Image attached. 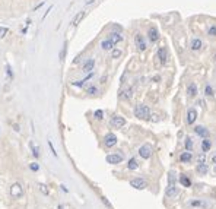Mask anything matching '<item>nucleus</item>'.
I'll return each instance as SVG.
<instances>
[{
  "mask_svg": "<svg viewBox=\"0 0 216 209\" xmlns=\"http://www.w3.org/2000/svg\"><path fill=\"white\" fill-rule=\"evenodd\" d=\"M134 116L140 119V120H149V117H151V110L148 105H145V104H139L134 107Z\"/></svg>",
  "mask_w": 216,
  "mask_h": 209,
  "instance_id": "obj_1",
  "label": "nucleus"
},
{
  "mask_svg": "<svg viewBox=\"0 0 216 209\" xmlns=\"http://www.w3.org/2000/svg\"><path fill=\"white\" fill-rule=\"evenodd\" d=\"M10 196L13 199H20L24 196V189H22V186L19 183H13L10 186Z\"/></svg>",
  "mask_w": 216,
  "mask_h": 209,
  "instance_id": "obj_2",
  "label": "nucleus"
},
{
  "mask_svg": "<svg viewBox=\"0 0 216 209\" xmlns=\"http://www.w3.org/2000/svg\"><path fill=\"white\" fill-rule=\"evenodd\" d=\"M130 186L131 187H134V189H137V190H143L148 187V182L145 180V178H133L130 182Z\"/></svg>",
  "mask_w": 216,
  "mask_h": 209,
  "instance_id": "obj_3",
  "label": "nucleus"
},
{
  "mask_svg": "<svg viewBox=\"0 0 216 209\" xmlns=\"http://www.w3.org/2000/svg\"><path fill=\"white\" fill-rule=\"evenodd\" d=\"M165 195L168 197H175L178 195V189L175 187V180H170L168 182V187L165 190Z\"/></svg>",
  "mask_w": 216,
  "mask_h": 209,
  "instance_id": "obj_4",
  "label": "nucleus"
},
{
  "mask_svg": "<svg viewBox=\"0 0 216 209\" xmlns=\"http://www.w3.org/2000/svg\"><path fill=\"white\" fill-rule=\"evenodd\" d=\"M139 155L142 156V158H145V160H149L152 156V146L151 145H142L140 146V149H139Z\"/></svg>",
  "mask_w": 216,
  "mask_h": 209,
  "instance_id": "obj_5",
  "label": "nucleus"
},
{
  "mask_svg": "<svg viewBox=\"0 0 216 209\" xmlns=\"http://www.w3.org/2000/svg\"><path fill=\"white\" fill-rule=\"evenodd\" d=\"M104 143H105V146H107V148H112V146H115V143H117V136L114 135V133H108V135H105Z\"/></svg>",
  "mask_w": 216,
  "mask_h": 209,
  "instance_id": "obj_6",
  "label": "nucleus"
},
{
  "mask_svg": "<svg viewBox=\"0 0 216 209\" xmlns=\"http://www.w3.org/2000/svg\"><path fill=\"white\" fill-rule=\"evenodd\" d=\"M126 124V120H124V117H121V116H114L111 119V126L112 127H115V129H120V127H123Z\"/></svg>",
  "mask_w": 216,
  "mask_h": 209,
  "instance_id": "obj_7",
  "label": "nucleus"
},
{
  "mask_svg": "<svg viewBox=\"0 0 216 209\" xmlns=\"http://www.w3.org/2000/svg\"><path fill=\"white\" fill-rule=\"evenodd\" d=\"M121 161H123V155H120V154H110V155H107V162L108 164H120Z\"/></svg>",
  "mask_w": 216,
  "mask_h": 209,
  "instance_id": "obj_8",
  "label": "nucleus"
},
{
  "mask_svg": "<svg viewBox=\"0 0 216 209\" xmlns=\"http://www.w3.org/2000/svg\"><path fill=\"white\" fill-rule=\"evenodd\" d=\"M158 59L161 61V64H165L167 63V59H168V56H167V48L165 47H161L158 50Z\"/></svg>",
  "mask_w": 216,
  "mask_h": 209,
  "instance_id": "obj_9",
  "label": "nucleus"
},
{
  "mask_svg": "<svg viewBox=\"0 0 216 209\" xmlns=\"http://www.w3.org/2000/svg\"><path fill=\"white\" fill-rule=\"evenodd\" d=\"M134 41H136V46H137V48L140 50V51H143L145 48H146V44H145L143 37H142L140 34H137L136 37H134Z\"/></svg>",
  "mask_w": 216,
  "mask_h": 209,
  "instance_id": "obj_10",
  "label": "nucleus"
},
{
  "mask_svg": "<svg viewBox=\"0 0 216 209\" xmlns=\"http://www.w3.org/2000/svg\"><path fill=\"white\" fill-rule=\"evenodd\" d=\"M196 119H197V111L193 110V108H190L189 113H187V123H189V124H193V123L196 122Z\"/></svg>",
  "mask_w": 216,
  "mask_h": 209,
  "instance_id": "obj_11",
  "label": "nucleus"
},
{
  "mask_svg": "<svg viewBox=\"0 0 216 209\" xmlns=\"http://www.w3.org/2000/svg\"><path fill=\"white\" fill-rule=\"evenodd\" d=\"M85 15H86V12H85V10H80V12H79V13L76 15L75 18H73V20H72L73 27H78L79 24H80V20H82V19H83V18H85Z\"/></svg>",
  "mask_w": 216,
  "mask_h": 209,
  "instance_id": "obj_12",
  "label": "nucleus"
},
{
  "mask_svg": "<svg viewBox=\"0 0 216 209\" xmlns=\"http://www.w3.org/2000/svg\"><path fill=\"white\" fill-rule=\"evenodd\" d=\"M207 165H206V162H203V164H197V167H196V171L199 173L200 175H206L207 174Z\"/></svg>",
  "mask_w": 216,
  "mask_h": 209,
  "instance_id": "obj_13",
  "label": "nucleus"
},
{
  "mask_svg": "<svg viewBox=\"0 0 216 209\" xmlns=\"http://www.w3.org/2000/svg\"><path fill=\"white\" fill-rule=\"evenodd\" d=\"M158 38H159L158 29L156 28H151V29H149V40H151L152 42H155V41H158Z\"/></svg>",
  "mask_w": 216,
  "mask_h": 209,
  "instance_id": "obj_14",
  "label": "nucleus"
},
{
  "mask_svg": "<svg viewBox=\"0 0 216 209\" xmlns=\"http://www.w3.org/2000/svg\"><path fill=\"white\" fill-rule=\"evenodd\" d=\"M187 94H189V97H196L197 95V85L196 83H190V85L187 86Z\"/></svg>",
  "mask_w": 216,
  "mask_h": 209,
  "instance_id": "obj_15",
  "label": "nucleus"
},
{
  "mask_svg": "<svg viewBox=\"0 0 216 209\" xmlns=\"http://www.w3.org/2000/svg\"><path fill=\"white\" fill-rule=\"evenodd\" d=\"M194 130H196V133L199 136H202V138H207V136H209V132H207V130H206V129L203 127V126H197L196 129H194Z\"/></svg>",
  "mask_w": 216,
  "mask_h": 209,
  "instance_id": "obj_16",
  "label": "nucleus"
},
{
  "mask_svg": "<svg viewBox=\"0 0 216 209\" xmlns=\"http://www.w3.org/2000/svg\"><path fill=\"white\" fill-rule=\"evenodd\" d=\"M93 66H95V61H93V59L86 60L85 64H83V72H91L92 69H93Z\"/></svg>",
  "mask_w": 216,
  "mask_h": 209,
  "instance_id": "obj_17",
  "label": "nucleus"
},
{
  "mask_svg": "<svg viewBox=\"0 0 216 209\" xmlns=\"http://www.w3.org/2000/svg\"><path fill=\"white\" fill-rule=\"evenodd\" d=\"M180 183L183 184L184 187H190V186H191L190 178H189L187 175H184V174H181V175H180Z\"/></svg>",
  "mask_w": 216,
  "mask_h": 209,
  "instance_id": "obj_18",
  "label": "nucleus"
},
{
  "mask_svg": "<svg viewBox=\"0 0 216 209\" xmlns=\"http://www.w3.org/2000/svg\"><path fill=\"white\" fill-rule=\"evenodd\" d=\"M193 160V155H191V152H184L180 155V161L181 162H190Z\"/></svg>",
  "mask_w": 216,
  "mask_h": 209,
  "instance_id": "obj_19",
  "label": "nucleus"
},
{
  "mask_svg": "<svg viewBox=\"0 0 216 209\" xmlns=\"http://www.w3.org/2000/svg\"><path fill=\"white\" fill-rule=\"evenodd\" d=\"M190 206H193V208H206L207 203L203 202V200H191Z\"/></svg>",
  "mask_w": 216,
  "mask_h": 209,
  "instance_id": "obj_20",
  "label": "nucleus"
},
{
  "mask_svg": "<svg viewBox=\"0 0 216 209\" xmlns=\"http://www.w3.org/2000/svg\"><path fill=\"white\" fill-rule=\"evenodd\" d=\"M200 48H202V41L199 40V38H194V40L191 41V50L197 51V50H200Z\"/></svg>",
  "mask_w": 216,
  "mask_h": 209,
  "instance_id": "obj_21",
  "label": "nucleus"
},
{
  "mask_svg": "<svg viewBox=\"0 0 216 209\" xmlns=\"http://www.w3.org/2000/svg\"><path fill=\"white\" fill-rule=\"evenodd\" d=\"M110 41H111L112 44H117V42H120V41H123V37L120 34H117V32H112L111 37H110Z\"/></svg>",
  "mask_w": 216,
  "mask_h": 209,
  "instance_id": "obj_22",
  "label": "nucleus"
},
{
  "mask_svg": "<svg viewBox=\"0 0 216 209\" xmlns=\"http://www.w3.org/2000/svg\"><path fill=\"white\" fill-rule=\"evenodd\" d=\"M101 47L104 48V50H112V47H114V44H112L110 40H105L101 42Z\"/></svg>",
  "mask_w": 216,
  "mask_h": 209,
  "instance_id": "obj_23",
  "label": "nucleus"
},
{
  "mask_svg": "<svg viewBox=\"0 0 216 209\" xmlns=\"http://www.w3.org/2000/svg\"><path fill=\"white\" fill-rule=\"evenodd\" d=\"M127 167H129V170H136L139 167L137 161H136V158H131L130 161H129V164H127Z\"/></svg>",
  "mask_w": 216,
  "mask_h": 209,
  "instance_id": "obj_24",
  "label": "nucleus"
},
{
  "mask_svg": "<svg viewBox=\"0 0 216 209\" xmlns=\"http://www.w3.org/2000/svg\"><path fill=\"white\" fill-rule=\"evenodd\" d=\"M210 146H212V145H210V141H207V139H204V141L202 142V151H203V152H207L210 149Z\"/></svg>",
  "mask_w": 216,
  "mask_h": 209,
  "instance_id": "obj_25",
  "label": "nucleus"
},
{
  "mask_svg": "<svg viewBox=\"0 0 216 209\" xmlns=\"http://www.w3.org/2000/svg\"><path fill=\"white\" fill-rule=\"evenodd\" d=\"M121 98H124V100H130L131 98V89H124L123 92H121Z\"/></svg>",
  "mask_w": 216,
  "mask_h": 209,
  "instance_id": "obj_26",
  "label": "nucleus"
},
{
  "mask_svg": "<svg viewBox=\"0 0 216 209\" xmlns=\"http://www.w3.org/2000/svg\"><path fill=\"white\" fill-rule=\"evenodd\" d=\"M120 56H121V50H117V48H114V50L111 51V57H112V59H118Z\"/></svg>",
  "mask_w": 216,
  "mask_h": 209,
  "instance_id": "obj_27",
  "label": "nucleus"
},
{
  "mask_svg": "<svg viewBox=\"0 0 216 209\" xmlns=\"http://www.w3.org/2000/svg\"><path fill=\"white\" fill-rule=\"evenodd\" d=\"M38 189L41 190V193H42V195H48V189H47L46 184H38Z\"/></svg>",
  "mask_w": 216,
  "mask_h": 209,
  "instance_id": "obj_28",
  "label": "nucleus"
},
{
  "mask_svg": "<svg viewBox=\"0 0 216 209\" xmlns=\"http://www.w3.org/2000/svg\"><path fill=\"white\" fill-rule=\"evenodd\" d=\"M66 51H67V44H64L63 48H61V53H60V59H61V60L66 57Z\"/></svg>",
  "mask_w": 216,
  "mask_h": 209,
  "instance_id": "obj_29",
  "label": "nucleus"
},
{
  "mask_svg": "<svg viewBox=\"0 0 216 209\" xmlns=\"http://www.w3.org/2000/svg\"><path fill=\"white\" fill-rule=\"evenodd\" d=\"M185 148H187V151H191V149H193V142H191V139H185Z\"/></svg>",
  "mask_w": 216,
  "mask_h": 209,
  "instance_id": "obj_30",
  "label": "nucleus"
},
{
  "mask_svg": "<svg viewBox=\"0 0 216 209\" xmlns=\"http://www.w3.org/2000/svg\"><path fill=\"white\" fill-rule=\"evenodd\" d=\"M7 34V28L6 27H0V38H3Z\"/></svg>",
  "mask_w": 216,
  "mask_h": 209,
  "instance_id": "obj_31",
  "label": "nucleus"
},
{
  "mask_svg": "<svg viewBox=\"0 0 216 209\" xmlns=\"http://www.w3.org/2000/svg\"><path fill=\"white\" fill-rule=\"evenodd\" d=\"M197 162H199V164H203V162H206V156H204V154H202V155L197 156Z\"/></svg>",
  "mask_w": 216,
  "mask_h": 209,
  "instance_id": "obj_32",
  "label": "nucleus"
},
{
  "mask_svg": "<svg viewBox=\"0 0 216 209\" xmlns=\"http://www.w3.org/2000/svg\"><path fill=\"white\" fill-rule=\"evenodd\" d=\"M89 95H93V94H97V88L95 86H89L88 88V91H86Z\"/></svg>",
  "mask_w": 216,
  "mask_h": 209,
  "instance_id": "obj_33",
  "label": "nucleus"
},
{
  "mask_svg": "<svg viewBox=\"0 0 216 209\" xmlns=\"http://www.w3.org/2000/svg\"><path fill=\"white\" fill-rule=\"evenodd\" d=\"M31 148H32V154L35 156H38L39 155V148L38 146H34V145H31Z\"/></svg>",
  "mask_w": 216,
  "mask_h": 209,
  "instance_id": "obj_34",
  "label": "nucleus"
},
{
  "mask_svg": "<svg viewBox=\"0 0 216 209\" xmlns=\"http://www.w3.org/2000/svg\"><path fill=\"white\" fill-rule=\"evenodd\" d=\"M102 116H104L102 110H97V111H95V117H97L98 120H101V119H102Z\"/></svg>",
  "mask_w": 216,
  "mask_h": 209,
  "instance_id": "obj_35",
  "label": "nucleus"
},
{
  "mask_svg": "<svg viewBox=\"0 0 216 209\" xmlns=\"http://www.w3.org/2000/svg\"><path fill=\"white\" fill-rule=\"evenodd\" d=\"M29 168L32 170V171H38V170H39V167H38V164H35V162H32V164L29 165Z\"/></svg>",
  "mask_w": 216,
  "mask_h": 209,
  "instance_id": "obj_36",
  "label": "nucleus"
},
{
  "mask_svg": "<svg viewBox=\"0 0 216 209\" xmlns=\"http://www.w3.org/2000/svg\"><path fill=\"white\" fill-rule=\"evenodd\" d=\"M209 35H212V37H216V27H212L209 29Z\"/></svg>",
  "mask_w": 216,
  "mask_h": 209,
  "instance_id": "obj_37",
  "label": "nucleus"
},
{
  "mask_svg": "<svg viewBox=\"0 0 216 209\" xmlns=\"http://www.w3.org/2000/svg\"><path fill=\"white\" fill-rule=\"evenodd\" d=\"M48 145H50V149H51V152H53V155H54V156H57V152H56V149H54V146H53V143H51V141L48 142Z\"/></svg>",
  "mask_w": 216,
  "mask_h": 209,
  "instance_id": "obj_38",
  "label": "nucleus"
},
{
  "mask_svg": "<svg viewBox=\"0 0 216 209\" xmlns=\"http://www.w3.org/2000/svg\"><path fill=\"white\" fill-rule=\"evenodd\" d=\"M6 69H7V76H9V78H13V73H12V70H10V66H9V64L6 66Z\"/></svg>",
  "mask_w": 216,
  "mask_h": 209,
  "instance_id": "obj_39",
  "label": "nucleus"
},
{
  "mask_svg": "<svg viewBox=\"0 0 216 209\" xmlns=\"http://www.w3.org/2000/svg\"><path fill=\"white\" fill-rule=\"evenodd\" d=\"M206 94H207V95H213V91H212V88H210L209 85L206 86Z\"/></svg>",
  "mask_w": 216,
  "mask_h": 209,
  "instance_id": "obj_40",
  "label": "nucleus"
},
{
  "mask_svg": "<svg viewBox=\"0 0 216 209\" xmlns=\"http://www.w3.org/2000/svg\"><path fill=\"white\" fill-rule=\"evenodd\" d=\"M102 202H104L105 205H107V206H111V205H110V202L107 200V197H102Z\"/></svg>",
  "mask_w": 216,
  "mask_h": 209,
  "instance_id": "obj_41",
  "label": "nucleus"
},
{
  "mask_svg": "<svg viewBox=\"0 0 216 209\" xmlns=\"http://www.w3.org/2000/svg\"><path fill=\"white\" fill-rule=\"evenodd\" d=\"M92 2H95V0H86V2H85V3H86V5H91V3H92Z\"/></svg>",
  "mask_w": 216,
  "mask_h": 209,
  "instance_id": "obj_42",
  "label": "nucleus"
},
{
  "mask_svg": "<svg viewBox=\"0 0 216 209\" xmlns=\"http://www.w3.org/2000/svg\"><path fill=\"white\" fill-rule=\"evenodd\" d=\"M213 164L216 165V156H213Z\"/></svg>",
  "mask_w": 216,
  "mask_h": 209,
  "instance_id": "obj_43",
  "label": "nucleus"
}]
</instances>
